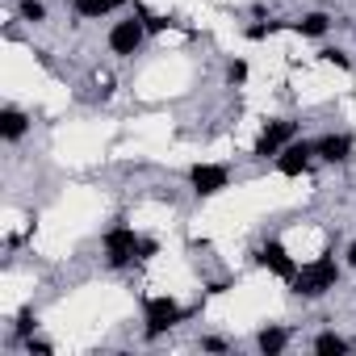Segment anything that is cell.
<instances>
[{
  "label": "cell",
  "instance_id": "1",
  "mask_svg": "<svg viewBox=\"0 0 356 356\" xmlns=\"http://www.w3.org/2000/svg\"><path fill=\"white\" fill-rule=\"evenodd\" d=\"M335 285H339V260H335L331 252H323V256H314V260H306V264L298 268V277L289 281V293L302 298V302H318V298H327Z\"/></svg>",
  "mask_w": 356,
  "mask_h": 356
},
{
  "label": "cell",
  "instance_id": "2",
  "mask_svg": "<svg viewBox=\"0 0 356 356\" xmlns=\"http://www.w3.org/2000/svg\"><path fill=\"white\" fill-rule=\"evenodd\" d=\"M185 318H189V310L176 302L172 293H151V298H143V339H147V343H155L159 335L176 331Z\"/></svg>",
  "mask_w": 356,
  "mask_h": 356
},
{
  "label": "cell",
  "instance_id": "3",
  "mask_svg": "<svg viewBox=\"0 0 356 356\" xmlns=\"http://www.w3.org/2000/svg\"><path fill=\"white\" fill-rule=\"evenodd\" d=\"M138 243H143V235L130 227V222H113L105 235H101V252H105V268H113V273H122V268H130V264H138Z\"/></svg>",
  "mask_w": 356,
  "mask_h": 356
},
{
  "label": "cell",
  "instance_id": "4",
  "mask_svg": "<svg viewBox=\"0 0 356 356\" xmlns=\"http://www.w3.org/2000/svg\"><path fill=\"white\" fill-rule=\"evenodd\" d=\"M298 134H302V122H298V118H268V122L260 126L256 143H252V159H260V163L277 159Z\"/></svg>",
  "mask_w": 356,
  "mask_h": 356
},
{
  "label": "cell",
  "instance_id": "5",
  "mask_svg": "<svg viewBox=\"0 0 356 356\" xmlns=\"http://www.w3.org/2000/svg\"><path fill=\"white\" fill-rule=\"evenodd\" d=\"M143 42H147V22H143L138 13L113 22L109 34H105V47H109V55H118V59H134V55L143 51Z\"/></svg>",
  "mask_w": 356,
  "mask_h": 356
},
{
  "label": "cell",
  "instance_id": "6",
  "mask_svg": "<svg viewBox=\"0 0 356 356\" xmlns=\"http://www.w3.org/2000/svg\"><path fill=\"white\" fill-rule=\"evenodd\" d=\"M256 264L268 268V273H273L277 281H285V285H289V281L298 277V268H302V264L289 256V248H285L281 239H264V243L256 248Z\"/></svg>",
  "mask_w": 356,
  "mask_h": 356
},
{
  "label": "cell",
  "instance_id": "7",
  "mask_svg": "<svg viewBox=\"0 0 356 356\" xmlns=\"http://www.w3.org/2000/svg\"><path fill=\"white\" fill-rule=\"evenodd\" d=\"M189 185L193 193L206 202V197H218L222 189H231V168L227 163H193L189 168Z\"/></svg>",
  "mask_w": 356,
  "mask_h": 356
},
{
  "label": "cell",
  "instance_id": "8",
  "mask_svg": "<svg viewBox=\"0 0 356 356\" xmlns=\"http://www.w3.org/2000/svg\"><path fill=\"white\" fill-rule=\"evenodd\" d=\"M314 155L323 159V163H352V155H356V134H348V130H327V134H318L314 138Z\"/></svg>",
  "mask_w": 356,
  "mask_h": 356
},
{
  "label": "cell",
  "instance_id": "9",
  "mask_svg": "<svg viewBox=\"0 0 356 356\" xmlns=\"http://www.w3.org/2000/svg\"><path fill=\"white\" fill-rule=\"evenodd\" d=\"M318 155H314V138H293L273 163H277V172L281 176H289V181H293V176H306L310 172V163H314Z\"/></svg>",
  "mask_w": 356,
  "mask_h": 356
},
{
  "label": "cell",
  "instance_id": "10",
  "mask_svg": "<svg viewBox=\"0 0 356 356\" xmlns=\"http://www.w3.org/2000/svg\"><path fill=\"white\" fill-rule=\"evenodd\" d=\"M30 126H34V118L22 105H5V109H0V143H5V147H17L30 134Z\"/></svg>",
  "mask_w": 356,
  "mask_h": 356
},
{
  "label": "cell",
  "instance_id": "11",
  "mask_svg": "<svg viewBox=\"0 0 356 356\" xmlns=\"http://www.w3.org/2000/svg\"><path fill=\"white\" fill-rule=\"evenodd\" d=\"M331 26H335V17L323 13V9H310V13H302L298 22H289V30H293L298 38H327Z\"/></svg>",
  "mask_w": 356,
  "mask_h": 356
},
{
  "label": "cell",
  "instance_id": "12",
  "mask_svg": "<svg viewBox=\"0 0 356 356\" xmlns=\"http://www.w3.org/2000/svg\"><path fill=\"white\" fill-rule=\"evenodd\" d=\"M289 327H281V323H268V327H260L256 331V348L264 352V356H281L285 348H289Z\"/></svg>",
  "mask_w": 356,
  "mask_h": 356
},
{
  "label": "cell",
  "instance_id": "13",
  "mask_svg": "<svg viewBox=\"0 0 356 356\" xmlns=\"http://www.w3.org/2000/svg\"><path fill=\"white\" fill-rule=\"evenodd\" d=\"M67 5L80 22H101V17H113L122 9V0H67Z\"/></svg>",
  "mask_w": 356,
  "mask_h": 356
},
{
  "label": "cell",
  "instance_id": "14",
  "mask_svg": "<svg viewBox=\"0 0 356 356\" xmlns=\"http://www.w3.org/2000/svg\"><path fill=\"white\" fill-rule=\"evenodd\" d=\"M310 348H314L318 356H343V352H352L356 343H352L348 335H339V331H318V335L310 339Z\"/></svg>",
  "mask_w": 356,
  "mask_h": 356
},
{
  "label": "cell",
  "instance_id": "15",
  "mask_svg": "<svg viewBox=\"0 0 356 356\" xmlns=\"http://www.w3.org/2000/svg\"><path fill=\"white\" fill-rule=\"evenodd\" d=\"M34 331H38V314H34V306H22V310H17V318H13L9 343H13V348H22V343H26Z\"/></svg>",
  "mask_w": 356,
  "mask_h": 356
},
{
  "label": "cell",
  "instance_id": "16",
  "mask_svg": "<svg viewBox=\"0 0 356 356\" xmlns=\"http://www.w3.org/2000/svg\"><path fill=\"white\" fill-rule=\"evenodd\" d=\"M17 22L42 26V22H47V5H42V0H17Z\"/></svg>",
  "mask_w": 356,
  "mask_h": 356
},
{
  "label": "cell",
  "instance_id": "17",
  "mask_svg": "<svg viewBox=\"0 0 356 356\" xmlns=\"http://www.w3.org/2000/svg\"><path fill=\"white\" fill-rule=\"evenodd\" d=\"M277 30H289V22H252L243 34H248V42H264V38H273Z\"/></svg>",
  "mask_w": 356,
  "mask_h": 356
},
{
  "label": "cell",
  "instance_id": "18",
  "mask_svg": "<svg viewBox=\"0 0 356 356\" xmlns=\"http://www.w3.org/2000/svg\"><path fill=\"white\" fill-rule=\"evenodd\" d=\"M222 76H227V84H231V88H243V84H248V76H252V67H248V59H231Z\"/></svg>",
  "mask_w": 356,
  "mask_h": 356
},
{
  "label": "cell",
  "instance_id": "19",
  "mask_svg": "<svg viewBox=\"0 0 356 356\" xmlns=\"http://www.w3.org/2000/svg\"><path fill=\"white\" fill-rule=\"evenodd\" d=\"M318 59H323V63H331V67H339V72H352V59H348L339 47H327V51H318Z\"/></svg>",
  "mask_w": 356,
  "mask_h": 356
},
{
  "label": "cell",
  "instance_id": "20",
  "mask_svg": "<svg viewBox=\"0 0 356 356\" xmlns=\"http://www.w3.org/2000/svg\"><path fill=\"white\" fill-rule=\"evenodd\" d=\"M22 348H26L30 356H51V352H55V343H51V339H38V335H30Z\"/></svg>",
  "mask_w": 356,
  "mask_h": 356
},
{
  "label": "cell",
  "instance_id": "21",
  "mask_svg": "<svg viewBox=\"0 0 356 356\" xmlns=\"http://www.w3.org/2000/svg\"><path fill=\"white\" fill-rule=\"evenodd\" d=\"M197 348H202V352H227L231 343H227L222 335H202V339H197Z\"/></svg>",
  "mask_w": 356,
  "mask_h": 356
},
{
  "label": "cell",
  "instance_id": "22",
  "mask_svg": "<svg viewBox=\"0 0 356 356\" xmlns=\"http://www.w3.org/2000/svg\"><path fill=\"white\" fill-rule=\"evenodd\" d=\"M151 256H159V243H155V239H143V243H138V264H147Z\"/></svg>",
  "mask_w": 356,
  "mask_h": 356
},
{
  "label": "cell",
  "instance_id": "23",
  "mask_svg": "<svg viewBox=\"0 0 356 356\" xmlns=\"http://www.w3.org/2000/svg\"><path fill=\"white\" fill-rule=\"evenodd\" d=\"M227 285H231V281H210V285H206V298H218V293H227Z\"/></svg>",
  "mask_w": 356,
  "mask_h": 356
},
{
  "label": "cell",
  "instance_id": "24",
  "mask_svg": "<svg viewBox=\"0 0 356 356\" xmlns=\"http://www.w3.org/2000/svg\"><path fill=\"white\" fill-rule=\"evenodd\" d=\"M343 264H348V268H352V273H356V239H352V243H348V248H343Z\"/></svg>",
  "mask_w": 356,
  "mask_h": 356
},
{
  "label": "cell",
  "instance_id": "25",
  "mask_svg": "<svg viewBox=\"0 0 356 356\" xmlns=\"http://www.w3.org/2000/svg\"><path fill=\"white\" fill-rule=\"evenodd\" d=\"M352 34H356V26H352Z\"/></svg>",
  "mask_w": 356,
  "mask_h": 356
},
{
  "label": "cell",
  "instance_id": "26",
  "mask_svg": "<svg viewBox=\"0 0 356 356\" xmlns=\"http://www.w3.org/2000/svg\"><path fill=\"white\" fill-rule=\"evenodd\" d=\"M352 343H356V339H352Z\"/></svg>",
  "mask_w": 356,
  "mask_h": 356
}]
</instances>
